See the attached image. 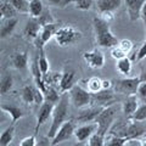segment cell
I'll use <instances>...</instances> for the list:
<instances>
[{
	"instance_id": "6da1fadb",
	"label": "cell",
	"mask_w": 146,
	"mask_h": 146,
	"mask_svg": "<svg viewBox=\"0 0 146 146\" xmlns=\"http://www.w3.org/2000/svg\"><path fill=\"white\" fill-rule=\"evenodd\" d=\"M70 94L68 93H62L60 100H58L57 104H55L54 111H52V122L51 125L49 128V133H48V138L51 140L56 133L58 131V129L61 128V125L65 123L66 121H68V111H70Z\"/></svg>"
},
{
	"instance_id": "7a4b0ae2",
	"label": "cell",
	"mask_w": 146,
	"mask_h": 146,
	"mask_svg": "<svg viewBox=\"0 0 146 146\" xmlns=\"http://www.w3.org/2000/svg\"><path fill=\"white\" fill-rule=\"evenodd\" d=\"M93 26L95 32V40L96 44L101 48H110L112 49L113 46L119 43L110 28V23L104 21L101 17H94L93 18Z\"/></svg>"
},
{
	"instance_id": "3957f363",
	"label": "cell",
	"mask_w": 146,
	"mask_h": 146,
	"mask_svg": "<svg viewBox=\"0 0 146 146\" xmlns=\"http://www.w3.org/2000/svg\"><path fill=\"white\" fill-rule=\"evenodd\" d=\"M80 38H82V33L72 26L60 27L58 31L56 32V35H55L56 43L62 48L74 44L76 42H78Z\"/></svg>"
},
{
	"instance_id": "277c9868",
	"label": "cell",
	"mask_w": 146,
	"mask_h": 146,
	"mask_svg": "<svg viewBox=\"0 0 146 146\" xmlns=\"http://www.w3.org/2000/svg\"><path fill=\"white\" fill-rule=\"evenodd\" d=\"M115 116H116L115 106L110 105L107 107H104L102 111L100 112V115L98 116V118L95 119V123L98 124V133H100L104 136L106 135L107 131H110V129H111V127L113 124Z\"/></svg>"
},
{
	"instance_id": "5b68a950",
	"label": "cell",
	"mask_w": 146,
	"mask_h": 146,
	"mask_svg": "<svg viewBox=\"0 0 146 146\" xmlns=\"http://www.w3.org/2000/svg\"><path fill=\"white\" fill-rule=\"evenodd\" d=\"M141 83L139 77H125L122 79H117L113 84V89L118 94H124L127 96L134 95L138 91V88Z\"/></svg>"
},
{
	"instance_id": "8992f818",
	"label": "cell",
	"mask_w": 146,
	"mask_h": 146,
	"mask_svg": "<svg viewBox=\"0 0 146 146\" xmlns=\"http://www.w3.org/2000/svg\"><path fill=\"white\" fill-rule=\"evenodd\" d=\"M70 94L71 102L77 108H84L88 107L91 104V93H89L88 90L83 86H80L78 84H76L73 88L68 91Z\"/></svg>"
},
{
	"instance_id": "52a82bcc",
	"label": "cell",
	"mask_w": 146,
	"mask_h": 146,
	"mask_svg": "<svg viewBox=\"0 0 146 146\" xmlns=\"http://www.w3.org/2000/svg\"><path fill=\"white\" fill-rule=\"evenodd\" d=\"M76 123L74 121L68 119L63 124L61 125V128L58 129V131L56 133V135L51 139V145L56 146L61 143H65V141L70 140L72 136H74V131H76Z\"/></svg>"
},
{
	"instance_id": "ba28073f",
	"label": "cell",
	"mask_w": 146,
	"mask_h": 146,
	"mask_svg": "<svg viewBox=\"0 0 146 146\" xmlns=\"http://www.w3.org/2000/svg\"><path fill=\"white\" fill-rule=\"evenodd\" d=\"M83 58L86 62V65L90 68H94V70H99V68H102L105 66V55L99 49H94L91 51L84 52Z\"/></svg>"
},
{
	"instance_id": "9c48e42d",
	"label": "cell",
	"mask_w": 146,
	"mask_h": 146,
	"mask_svg": "<svg viewBox=\"0 0 146 146\" xmlns=\"http://www.w3.org/2000/svg\"><path fill=\"white\" fill-rule=\"evenodd\" d=\"M60 27L57 26V23H48L42 27V31H40V34L36 39V48H44V45L46 44L49 40H51L52 38H55L56 35V32L58 31Z\"/></svg>"
},
{
	"instance_id": "30bf717a",
	"label": "cell",
	"mask_w": 146,
	"mask_h": 146,
	"mask_svg": "<svg viewBox=\"0 0 146 146\" xmlns=\"http://www.w3.org/2000/svg\"><path fill=\"white\" fill-rule=\"evenodd\" d=\"M55 104L45 101L43 105H40L39 111L36 113V123H35V128H34V134H36L45 122L49 119L50 116H52V111H54Z\"/></svg>"
},
{
	"instance_id": "8fae6325",
	"label": "cell",
	"mask_w": 146,
	"mask_h": 146,
	"mask_svg": "<svg viewBox=\"0 0 146 146\" xmlns=\"http://www.w3.org/2000/svg\"><path fill=\"white\" fill-rule=\"evenodd\" d=\"M124 3L128 16L131 22H135L141 18V11H143L146 0H124Z\"/></svg>"
},
{
	"instance_id": "7c38bea8",
	"label": "cell",
	"mask_w": 146,
	"mask_h": 146,
	"mask_svg": "<svg viewBox=\"0 0 146 146\" xmlns=\"http://www.w3.org/2000/svg\"><path fill=\"white\" fill-rule=\"evenodd\" d=\"M98 131V124L96 123H86V124H82L76 128L74 136L78 143H84L85 140H89L91 135Z\"/></svg>"
},
{
	"instance_id": "4fadbf2b",
	"label": "cell",
	"mask_w": 146,
	"mask_h": 146,
	"mask_svg": "<svg viewBox=\"0 0 146 146\" xmlns=\"http://www.w3.org/2000/svg\"><path fill=\"white\" fill-rule=\"evenodd\" d=\"M101 106H91V107H84L82 108V111L79 112L78 117H77V121L80 122V123H94L95 119L98 118V116L100 115V112L102 111Z\"/></svg>"
},
{
	"instance_id": "5bb4252c",
	"label": "cell",
	"mask_w": 146,
	"mask_h": 146,
	"mask_svg": "<svg viewBox=\"0 0 146 146\" xmlns=\"http://www.w3.org/2000/svg\"><path fill=\"white\" fill-rule=\"evenodd\" d=\"M42 25L38 18L35 17H29V20L27 21V23L25 26V35L27 39L29 40H36L38 36L40 34V31H42Z\"/></svg>"
},
{
	"instance_id": "9a60e30c",
	"label": "cell",
	"mask_w": 146,
	"mask_h": 146,
	"mask_svg": "<svg viewBox=\"0 0 146 146\" xmlns=\"http://www.w3.org/2000/svg\"><path fill=\"white\" fill-rule=\"evenodd\" d=\"M113 100H115V95L110 90H101L96 94H91V104H95V106L107 107Z\"/></svg>"
},
{
	"instance_id": "2e32d148",
	"label": "cell",
	"mask_w": 146,
	"mask_h": 146,
	"mask_svg": "<svg viewBox=\"0 0 146 146\" xmlns=\"http://www.w3.org/2000/svg\"><path fill=\"white\" fill-rule=\"evenodd\" d=\"M122 0H98L96 9L100 15L104 13H113L121 6Z\"/></svg>"
},
{
	"instance_id": "e0dca14e",
	"label": "cell",
	"mask_w": 146,
	"mask_h": 146,
	"mask_svg": "<svg viewBox=\"0 0 146 146\" xmlns=\"http://www.w3.org/2000/svg\"><path fill=\"white\" fill-rule=\"evenodd\" d=\"M138 107H139V98H138L136 94L127 96V99L124 100V102H123V105H122L123 113H124L128 118H130L134 115V112L136 111Z\"/></svg>"
},
{
	"instance_id": "ac0fdd59",
	"label": "cell",
	"mask_w": 146,
	"mask_h": 146,
	"mask_svg": "<svg viewBox=\"0 0 146 146\" xmlns=\"http://www.w3.org/2000/svg\"><path fill=\"white\" fill-rule=\"evenodd\" d=\"M76 73L73 71H66L61 74V79H60V90L62 93H67L70 91L73 86L76 85Z\"/></svg>"
},
{
	"instance_id": "d6986e66",
	"label": "cell",
	"mask_w": 146,
	"mask_h": 146,
	"mask_svg": "<svg viewBox=\"0 0 146 146\" xmlns=\"http://www.w3.org/2000/svg\"><path fill=\"white\" fill-rule=\"evenodd\" d=\"M0 108H1L3 112L7 113V115L11 117V121H12L11 123H15V124H16V122L18 119H21V118L25 116L23 111H22L20 107L13 106V105H5V104H3L1 106H0Z\"/></svg>"
},
{
	"instance_id": "ffe728a7",
	"label": "cell",
	"mask_w": 146,
	"mask_h": 146,
	"mask_svg": "<svg viewBox=\"0 0 146 146\" xmlns=\"http://www.w3.org/2000/svg\"><path fill=\"white\" fill-rule=\"evenodd\" d=\"M17 22H18L17 17L10 18V20H3L1 27H0V38L5 39L6 36L12 34V32H13V29H15Z\"/></svg>"
},
{
	"instance_id": "44dd1931",
	"label": "cell",
	"mask_w": 146,
	"mask_h": 146,
	"mask_svg": "<svg viewBox=\"0 0 146 146\" xmlns=\"http://www.w3.org/2000/svg\"><path fill=\"white\" fill-rule=\"evenodd\" d=\"M12 63L15 68L23 71L28 66V54L27 52H16L12 56Z\"/></svg>"
},
{
	"instance_id": "7402d4cb",
	"label": "cell",
	"mask_w": 146,
	"mask_h": 146,
	"mask_svg": "<svg viewBox=\"0 0 146 146\" xmlns=\"http://www.w3.org/2000/svg\"><path fill=\"white\" fill-rule=\"evenodd\" d=\"M15 123H11L5 130L1 133L0 135V145L1 146H9L12 140H13V136H15Z\"/></svg>"
},
{
	"instance_id": "603a6c76",
	"label": "cell",
	"mask_w": 146,
	"mask_h": 146,
	"mask_svg": "<svg viewBox=\"0 0 146 146\" xmlns=\"http://www.w3.org/2000/svg\"><path fill=\"white\" fill-rule=\"evenodd\" d=\"M0 13H1V20H10V18H15L17 17V10L11 5V3L5 1L3 3L1 7H0Z\"/></svg>"
},
{
	"instance_id": "cb8c5ba5",
	"label": "cell",
	"mask_w": 146,
	"mask_h": 146,
	"mask_svg": "<svg viewBox=\"0 0 146 146\" xmlns=\"http://www.w3.org/2000/svg\"><path fill=\"white\" fill-rule=\"evenodd\" d=\"M116 68L117 71L121 73L123 76H128L131 71V61L129 57H123L121 60H117V63H116Z\"/></svg>"
},
{
	"instance_id": "d4e9b609",
	"label": "cell",
	"mask_w": 146,
	"mask_h": 146,
	"mask_svg": "<svg viewBox=\"0 0 146 146\" xmlns=\"http://www.w3.org/2000/svg\"><path fill=\"white\" fill-rule=\"evenodd\" d=\"M127 143H129V140L125 138H121L113 134L105 135V146H124Z\"/></svg>"
},
{
	"instance_id": "484cf974",
	"label": "cell",
	"mask_w": 146,
	"mask_h": 146,
	"mask_svg": "<svg viewBox=\"0 0 146 146\" xmlns=\"http://www.w3.org/2000/svg\"><path fill=\"white\" fill-rule=\"evenodd\" d=\"M86 90L91 94H96L102 90V79L98 77H91L86 80Z\"/></svg>"
},
{
	"instance_id": "4316f807",
	"label": "cell",
	"mask_w": 146,
	"mask_h": 146,
	"mask_svg": "<svg viewBox=\"0 0 146 146\" xmlns=\"http://www.w3.org/2000/svg\"><path fill=\"white\" fill-rule=\"evenodd\" d=\"M44 12L43 3L40 0H31L29 1V16L39 18Z\"/></svg>"
},
{
	"instance_id": "83f0119b",
	"label": "cell",
	"mask_w": 146,
	"mask_h": 146,
	"mask_svg": "<svg viewBox=\"0 0 146 146\" xmlns=\"http://www.w3.org/2000/svg\"><path fill=\"white\" fill-rule=\"evenodd\" d=\"M22 99L27 104H35V86L26 85L22 89Z\"/></svg>"
},
{
	"instance_id": "f1b7e54d",
	"label": "cell",
	"mask_w": 146,
	"mask_h": 146,
	"mask_svg": "<svg viewBox=\"0 0 146 146\" xmlns=\"http://www.w3.org/2000/svg\"><path fill=\"white\" fill-rule=\"evenodd\" d=\"M38 65L39 68L42 71L43 74H46L48 72H50V65H49V61L46 58V55H45L44 51V48H39V56H38Z\"/></svg>"
},
{
	"instance_id": "f546056e",
	"label": "cell",
	"mask_w": 146,
	"mask_h": 146,
	"mask_svg": "<svg viewBox=\"0 0 146 146\" xmlns=\"http://www.w3.org/2000/svg\"><path fill=\"white\" fill-rule=\"evenodd\" d=\"M11 5L17 10L18 13H29V1L28 0H9Z\"/></svg>"
},
{
	"instance_id": "4dcf8cb0",
	"label": "cell",
	"mask_w": 146,
	"mask_h": 146,
	"mask_svg": "<svg viewBox=\"0 0 146 146\" xmlns=\"http://www.w3.org/2000/svg\"><path fill=\"white\" fill-rule=\"evenodd\" d=\"M44 95H45V101L51 102V104H57L58 100H60V98H61L60 95H58L57 90L55 89L52 85H48Z\"/></svg>"
},
{
	"instance_id": "1f68e13d",
	"label": "cell",
	"mask_w": 146,
	"mask_h": 146,
	"mask_svg": "<svg viewBox=\"0 0 146 146\" xmlns=\"http://www.w3.org/2000/svg\"><path fill=\"white\" fill-rule=\"evenodd\" d=\"M12 85H13V78H12V76L10 74V73H7V74L4 76L3 79H1V84H0V93H1L3 95L9 93V91L12 89Z\"/></svg>"
},
{
	"instance_id": "d6a6232c",
	"label": "cell",
	"mask_w": 146,
	"mask_h": 146,
	"mask_svg": "<svg viewBox=\"0 0 146 146\" xmlns=\"http://www.w3.org/2000/svg\"><path fill=\"white\" fill-rule=\"evenodd\" d=\"M129 119L139 121V122L146 121V102H144L143 105H139V107L136 108V111L134 112V115L131 116Z\"/></svg>"
},
{
	"instance_id": "836d02e7",
	"label": "cell",
	"mask_w": 146,
	"mask_h": 146,
	"mask_svg": "<svg viewBox=\"0 0 146 146\" xmlns=\"http://www.w3.org/2000/svg\"><path fill=\"white\" fill-rule=\"evenodd\" d=\"M72 4L74 5L76 9L82 11H88L91 9L94 4V0H72Z\"/></svg>"
},
{
	"instance_id": "e575fe53",
	"label": "cell",
	"mask_w": 146,
	"mask_h": 146,
	"mask_svg": "<svg viewBox=\"0 0 146 146\" xmlns=\"http://www.w3.org/2000/svg\"><path fill=\"white\" fill-rule=\"evenodd\" d=\"M89 146H105V136L100 133H95L91 135V138L88 140Z\"/></svg>"
},
{
	"instance_id": "d590c367",
	"label": "cell",
	"mask_w": 146,
	"mask_h": 146,
	"mask_svg": "<svg viewBox=\"0 0 146 146\" xmlns=\"http://www.w3.org/2000/svg\"><path fill=\"white\" fill-rule=\"evenodd\" d=\"M117 45H118V46H119L127 55L129 54L131 50H133V43H131V40H129V39H122V40H119V43H118Z\"/></svg>"
},
{
	"instance_id": "8d00e7d4",
	"label": "cell",
	"mask_w": 146,
	"mask_h": 146,
	"mask_svg": "<svg viewBox=\"0 0 146 146\" xmlns=\"http://www.w3.org/2000/svg\"><path fill=\"white\" fill-rule=\"evenodd\" d=\"M111 56L117 61V60H121V58H123V57H127V54L123 51L118 45H116V46H113L111 49Z\"/></svg>"
},
{
	"instance_id": "74e56055",
	"label": "cell",
	"mask_w": 146,
	"mask_h": 146,
	"mask_svg": "<svg viewBox=\"0 0 146 146\" xmlns=\"http://www.w3.org/2000/svg\"><path fill=\"white\" fill-rule=\"evenodd\" d=\"M48 3L50 4V5L55 6V7L66 9L68 5L72 4V0H48Z\"/></svg>"
},
{
	"instance_id": "f35d334b",
	"label": "cell",
	"mask_w": 146,
	"mask_h": 146,
	"mask_svg": "<svg viewBox=\"0 0 146 146\" xmlns=\"http://www.w3.org/2000/svg\"><path fill=\"white\" fill-rule=\"evenodd\" d=\"M38 20H39V22H40V25L42 26H45L48 23H52L54 22L52 16H51V13H50L49 10H44V12L42 13V16H40Z\"/></svg>"
},
{
	"instance_id": "ab89813d",
	"label": "cell",
	"mask_w": 146,
	"mask_h": 146,
	"mask_svg": "<svg viewBox=\"0 0 146 146\" xmlns=\"http://www.w3.org/2000/svg\"><path fill=\"white\" fill-rule=\"evenodd\" d=\"M136 95H138L139 100H141L143 102H146V83L145 82H141L138 91H136Z\"/></svg>"
},
{
	"instance_id": "60d3db41",
	"label": "cell",
	"mask_w": 146,
	"mask_h": 146,
	"mask_svg": "<svg viewBox=\"0 0 146 146\" xmlns=\"http://www.w3.org/2000/svg\"><path fill=\"white\" fill-rule=\"evenodd\" d=\"M36 139H35V134L34 135H31V136H27V138L22 139L20 146H36Z\"/></svg>"
},
{
	"instance_id": "b9f144b4",
	"label": "cell",
	"mask_w": 146,
	"mask_h": 146,
	"mask_svg": "<svg viewBox=\"0 0 146 146\" xmlns=\"http://www.w3.org/2000/svg\"><path fill=\"white\" fill-rule=\"evenodd\" d=\"M145 57H146V42L140 46L138 54H136V60L141 61V60H144Z\"/></svg>"
},
{
	"instance_id": "7bdbcfd3",
	"label": "cell",
	"mask_w": 146,
	"mask_h": 146,
	"mask_svg": "<svg viewBox=\"0 0 146 146\" xmlns=\"http://www.w3.org/2000/svg\"><path fill=\"white\" fill-rule=\"evenodd\" d=\"M112 86H113V84L111 80H107V79L102 80V90H110Z\"/></svg>"
},
{
	"instance_id": "ee69618b",
	"label": "cell",
	"mask_w": 146,
	"mask_h": 146,
	"mask_svg": "<svg viewBox=\"0 0 146 146\" xmlns=\"http://www.w3.org/2000/svg\"><path fill=\"white\" fill-rule=\"evenodd\" d=\"M49 141H50V139L48 138V136H45V138L40 139V141L36 144V146H49Z\"/></svg>"
},
{
	"instance_id": "f6af8a7d",
	"label": "cell",
	"mask_w": 146,
	"mask_h": 146,
	"mask_svg": "<svg viewBox=\"0 0 146 146\" xmlns=\"http://www.w3.org/2000/svg\"><path fill=\"white\" fill-rule=\"evenodd\" d=\"M141 20L144 21V25H145V32H146V3L143 7V11H141Z\"/></svg>"
},
{
	"instance_id": "bcb514c9",
	"label": "cell",
	"mask_w": 146,
	"mask_h": 146,
	"mask_svg": "<svg viewBox=\"0 0 146 146\" xmlns=\"http://www.w3.org/2000/svg\"><path fill=\"white\" fill-rule=\"evenodd\" d=\"M129 144H130V146H143V145L139 143L138 139H135V140H129Z\"/></svg>"
},
{
	"instance_id": "7dc6e473",
	"label": "cell",
	"mask_w": 146,
	"mask_h": 146,
	"mask_svg": "<svg viewBox=\"0 0 146 146\" xmlns=\"http://www.w3.org/2000/svg\"><path fill=\"white\" fill-rule=\"evenodd\" d=\"M139 78H140L141 82H145V83H146V70H144L143 72H141V74H140Z\"/></svg>"
}]
</instances>
